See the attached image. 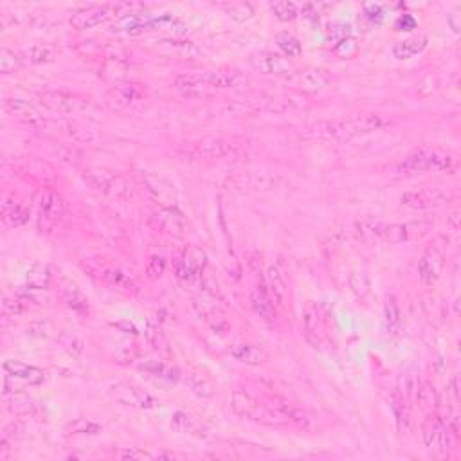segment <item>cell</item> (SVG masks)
<instances>
[{"mask_svg": "<svg viewBox=\"0 0 461 461\" xmlns=\"http://www.w3.org/2000/svg\"><path fill=\"white\" fill-rule=\"evenodd\" d=\"M207 265V255L195 245L186 247L175 262V276L182 283H191L200 278Z\"/></svg>", "mask_w": 461, "mask_h": 461, "instance_id": "12", "label": "cell"}, {"mask_svg": "<svg viewBox=\"0 0 461 461\" xmlns=\"http://www.w3.org/2000/svg\"><path fill=\"white\" fill-rule=\"evenodd\" d=\"M136 355H137L136 344L130 341H124V342H121V346L117 348L115 358H117V362H128V361H132V358H136Z\"/></svg>", "mask_w": 461, "mask_h": 461, "instance_id": "53", "label": "cell"}, {"mask_svg": "<svg viewBox=\"0 0 461 461\" xmlns=\"http://www.w3.org/2000/svg\"><path fill=\"white\" fill-rule=\"evenodd\" d=\"M230 407L238 416L245 420L258 421L263 426H286L291 424L288 418L281 413L276 406H272L271 400L258 402L255 397L243 387H236L230 397Z\"/></svg>", "mask_w": 461, "mask_h": 461, "instance_id": "2", "label": "cell"}, {"mask_svg": "<svg viewBox=\"0 0 461 461\" xmlns=\"http://www.w3.org/2000/svg\"><path fill=\"white\" fill-rule=\"evenodd\" d=\"M4 404L9 413L18 414V416H36L38 414V406L31 398L22 397V395H4Z\"/></svg>", "mask_w": 461, "mask_h": 461, "instance_id": "33", "label": "cell"}, {"mask_svg": "<svg viewBox=\"0 0 461 461\" xmlns=\"http://www.w3.org/2000/svg\"><path fill=\"white\" fill-rule=\"evenodd\" d=\"M271 11L274 13V16L278 18V21L281 22H292L298 18L299 15V8L298 4H294V2H274V4H271Z\"/></svg>", "mask_w": 461, "mask_h": 461, "instance_id": "46", "label": "cell"}, {"mask_svg": "<svg viewBox=\"0 0 461 461\" xmlns=\"http://www.w3.org/2000/svg\"><path fill=\"white\" fill-rule=\"evenodd\" d=\"M457 168V161L453 153L440 148H427V171L433 173H447L454 175Z\"/></svg>", "mask_w": 461, "mask_h": 461, "instance_id": "26", "label": "cell"}, {"mask_svg": "<svg viewBox=\"0 0 461 461\" xmlns=\"http://www.w3.org/2000/svg\"><path fill=\"white\" fill-rule=\"evenodd\" d=\"M22 65H24V58L21 52H15L8 47L0 51V72L2 74H11V72L18 71Z\"/></svg>", "mask_w": 461, "mask_h": 461, "instance_id": "43", "label": "cell"}, {"mask_svg": "<svg viewBox=\"0 0 461 461\" xmlns=\"http://www.w3.org/2000/svg\"><path fill=\"white\" fill-rule=\"evenodd\" d=\"M58 341H60V344L64 346V350L67 351V354L71 355V357L78 358L81 354H83V350H85L83 342H81L78 337H74V335H71V334H62Z\"/></svg>", "mask_w": 461, "mask_h": 461, "instance_id": "47", "label": "cell"}, {"mask_svg": "<svg viewBox=\"0 0 461 461\" xmlns=\"http://www.w3.org/2000/svg\"><path fill=\"white\" fill-rule=\"evenodd\" d=\"M141 370L148 371V373H151V375H156V377L166 378V380H170V382H177L180 377V373L177 368L170 366V364H166V362H163V361L146 362L144 366H141Z\"/></svg>", "mask_w": 461, "mask_h": 461, "instance_id": "41", "label": "cell"}, {"mask_svg": "<svg viewBox=\"0 0 461 461\" xmlns=\"http://www.w3.org/2000/svg\"><path fill=\"white\" fill-rule=\"evenodd\" d=\"M4 371L8 375H11L13 378L24 380L29 386H40V384L45 382V378H47L44 370L31 366V364H25V362L22 361H15V358L4 361Z\"/></svg>", "mask_w": 461, "mask_h": 461, "instance_id": "21", "label": "cell"}, {"mask_svg": "<svg viewBox=\"0 0 461 461\" xmlns=\"http://www.w3.org/2000/svg\"><path fill=\"white\" fill-rule=\"evenodd\" d=\"M175 88L186 98H195V100H204V98H211L216 94L211 71L179 74L175 78Z\"/></svg>", "mask_w": 461, "mask_h": 461, "instance_id": "10", "label": "cell"}, {"mask_svg": "<svg viewBox=\"0 0 461 461\" xmlns=\"http://www.w3.org/2000/svg\"><path fill=\"white\" fill-rule=\"evenodd\" d=\"M156 49L161 54L171 56V58H182V60H189L200 54V49L197 44L189 40H179V38H161L156 42Z\"/></svg>", "mask_w": 461, "mask_h": 461, "instance_id": "22", "label": "cell"}, {"mask_svg": "<svg viewBox=\"0 0 461 461\" xmlns=\"http://www.w3.org/2000/svg\"><path fill=\"white\" fill-rule=\"evenodd\" d=\"M38 98H40L44 107L52 112H58V114H72V112L81 110L88 105V100L65 91H45L40 92Z\"/></svg>", "mask_w": 461, "mask_h": 461, "instance_id": "14", "label": "cell"}, {"mask_svg": "<svg viewBox=\"0 0 461 461\" xmlns=\"http://www.w3.org/2000/svg\"><path fill=\"white\" fill-rule=\"evenodd\" d=\"M137 4H100V6H87L78 11L72 13L71 25L78 31H87V29L98 28L105 24L110 18L117 15H127V9H134Z\"/></svg>", "mask_w": 461, "mask_h": 461, "instance_id": "5", "label": "cell"}, {"mask_svg": "<svg viewBox=\"0 0 461 461\" xmlns=\"http://www.w3.org/2000/svg\"><path fill=\"white\" fill-rule=\"evenodd\" d=\"M276 44H278L281 54L285 56V58H288V60H291V58H299V56L303 54L301 42L288 31L276 35Z\"/></svg>", "mask_w": 461, "mask_h": 461, "instance_id": "40", "label": "cell"}, {"mask_svg": "<svg viewBox=\"0 0 461 461\" xmlns=\"http://www.w3.org/2000/svg\"><path fill=\"white\" fill-rule=\"evenodd\" d=\"M416 402L420 404L421 409L426 411H434L438 406V395H436V390H434V386H431V384H420V386L416 387Z\"/></svg>", "mask_w": 461, "mask_h": 461, "instance_id": "44", "label": "cell"}, {"mask_svg": "<svg viewBox=\"0 0 461 461\" xmlns=\"http://www.w3.org/2000/svg\"><path fill=\"white\" fill-rule=\"evenodd\" d=\"M427 44H429V38L426 35L409 36L393 45V56L397 60H411L413 56L420 54L427 47Z\"/></svg>", "mask_w": 461, "mask_h": 461, "instance_id": "28", "label": "cell"}, {"mask_svg": "<svg viewBox=\"0 0 461 461\" xmlns=\"http://www.w3.org/2000/svg\"><path fill=\"white\" fill-rule=\"evenodd\" d=\"M400 175H418L427 171V148H418L397 166Z\"/></svg>", "mask_w": 461, "mask_h": 461, "instance_id": "31", "label": "cell"}, {"mask_svg": "<svg viewBox=\"0 0 461 461\" xmlns=\"http://www.w3.org/2000/svg\"><path fill=\"white\" fill-rule=\"evenodd\" d=\"M85 179H88L91 186L98 191H103V193H115V187H117V177L110 175L108 171L98 170V171H88Z\"/></svg>", "mask_w": 461, "mask_h": 461, "instance_id": "39", "label": "cell"}, {"mask_svg": "<svg viewBox=\"0 0 461 461\" xmlns=\"http://www.w3.org/2000/svg\"><path fill=\"white\" fill-rule=\"evenodd\" d=\"M213 85L216 92L220 91H233L242 92L251 87V78L243 74L238 69H220V71H211Z\"/></svg>", "mask_w": 461, "mask_h": 461, "instance_id": "20", "label": "cell"}, {"mask_svg": "<svg viewBox=\"0 0 461 461\" xmlns=\"http://www.w3.org/2000/svg\"><path fill=\"white\" fill-rule=\"evenodd\" d=\"M328 81H330V76L326 74L325 71H321V69H312V71H306L303 72V74H299L298 85L306 94H314V92L325 88L326 85H328Z\"/></svg>", "mask_w": 461, "mask_h": 461, "instance_id": "34", "label": "cell"}, {"mask_svg": "<svg viewBox=\"0 0 461 461\" xmlns=\"http://www.w3.org/2000/svg\"><path fill=\"white\" fill-rule=\"evenodd\" d=\"M400 306H398L397 299L391 296V298H387L386 303H384V321H386L387 330H390L391 334H397V332L400 330Z\"/></svg>", "mask_w": 461, "mask_h": 461, "instance_id": "42", "label": "cell"}, {"mask_svg": "<svg viewBox=\"0 0 461 461\" xmlns=\"http://www.w3.org/2000/svg\"><path fill=\"white\" fill-rule=\"evenodd\" d=\"M65 215V200L58 191L44 187L38 199V230L49 233Z\"/></svg>", "mask_w": 461, "mask_h": 461, "instance_id": "7", "label": "cell"}, {"mask_svg": "<svg viewBox=\"0 0 461 461\" xmlns=\"http://www.w3.org/2000/svg\"><path fill=\"white\" fill-rule=\"evenodd\" d=\"M193 306H195L199 317L206 322L207 328H209L213 334L222 335V337H226V335L229 334L230 332L229 319H227L223 308L218 305V301H216L213 296L209 294L199 296V298H195Z\"/></svg>", "mask_w": 461, "mask_h": 461, "instance_id": "8", "label": "cell"}, {"mask_svg": "<svg viewBox=\"0 0 461 461\" xmlns=\"http://www.w3.org/2000/svg\"><path fill=\"white\" fill-rule=\"evenodd\" d=\"M386 226V222H382V220L375 218V216H366V218L357 222V233L366 242H377V240H384Z\"/></svg>", "mask_w": 461, "mask_h": 461, "instance_id": "35", "label": "cell"}, {"mask_svg": "<svg viewBox=\"0 0 461 461\" xmlns=\"http://www.w3.org/2000/svg\"><path fill=\"white\" fill-rule=\"evenodd\" d=\"M249 64L262 74H276V76H285L294 72V65L288 58H285L279 52L272 51H258L255 54H251Z\"/></svg>", "mask_w": 461, "mask_h": 461, "instance_id": "13", "label": "cell"}, {"mask_svg": "<svg viewBox=\"0 0 461 461\" xmlns=\"http://www.w3.org/2000/svg\"><path fill=\"white\" fill-rule=\"evenodd\" d=\"M364 15L368 21L380 22L384 16V8L380 4H364Z\"/></svg>", "mask_w": 461, "mask_h": 461, "instance_id": "55", "label": "cell"}, {"mask_svg": "<svg viewBox=\"0 0 461 461\" xmlns=\"http://www.w3.org/2000/svg\"><path fill=\"white\" fill-rule=\"evenodd\" d=\"M265 285H267V292L271 296L272 303L276 306H283L285 305V298H286V281L285 276L281 274L278 265H271L267 269V276H265Z\"/></svg>", "mask_w": 461, "mask_h": 461, "instance_id": "27", "label": "cell"}, {"mask_svg": "<svg viewBox=\"0 0 461 461\" xmlns=\"http://www.w3.org/2000/svg\"><path fill=\"white\" fill-rule=\"evenodd\" d=\"M156 223L163 233L175 236V238H182L187 233V220L184 216L182 211L177 207H163L156 213Z\"/></svg>", "mask_w": 461, "mask_h": 461, "instance_id": "19", "label": "cell"}, {"mask_svg": "<svg viewBox=\"0 0 461 461\" xmlns=\"http://www.w3.org/2000/svg\"><path fill=\"white\" fill-rule=\"evenodd\" d=\"M81 269L91 276L95 281L110 285L117 291H124L128 294H137L139 286L127 272L121 269L119 265L108 262L107 258H100V256H92V258H85L81 262Z\"/></svg>", "mask_w": 461, "mask_h": 461, "instance_id": "3", "label": "cell"}, {"mask_svg": "<svg viewBox=\"0 0 461 461\" xmlns=\"http://www.w3.org/2000/svg\"><path fill=\"white\" fill-rule=\"evenodd\" d=\"M146 85L124 83L117 87V100L124 107H134L146 100Z\"/></svg>", "mask_w": 461, "mask_h": 461, "instance_id": "36", "label": "cell"}, {"mask_svg": "<svg viewBox=\"0 0 461 461\" xmlns=\"http://www.w3.org/2000/svg\"><path fill=\"white\" fill-rule=\"evenodd\" d=\"M117 328H123L124 330V334H132V335H136L137 334V330H136V326L134 325H128V322H117Z\"/></svg>", "mask_w": 461, "mask_h": 461, "instance_id": "58", "label": "cell"}, {"mask_svg": "<svg viewBox=\"0 0 461 461\" xmlns=\"http://www.w3.org/2000/svg\"><path fill=\"white\" fill-rule=\"evenodd\" d=\"M447 22H449L450 29H453V33H460V28H461V21H460V15H457V11H453L450 15H447Z\"/></svg>", "mask_w": 461, "mask_h": 461, "instance_id": "57", "label": "cell"}, {"mask_svg": "<svg viewBox=\"0 0 461 461\" xmlns=\"http://www.w3.org/2000/svg\"><path fill=\"white\" fill-rule=\"evenodd\" d=\"M227 13H229L230 18H235L238 22H245L251 21L252 16H255V8L251 4H247V2H238V4H230L227 8Z\"/></svg>", "mask_w": 461, "mask_h": 461, "instance_id": "48", "label": "cell"}, {"mask_svg": "<svg viewBox=\"0 0 461 461\" xmlns=\"http://www.w3.org/2000/svg\"><path fill=\"white\" fill-rule=\"evenodd\" d=\"M164 271H166V259L163 256H151L150 262L146 265V276L150 279L163 278Z\"/></svg>", "mask_w": 461, "mask_h": 461, "instance_id": "49", "label": "cell"}, {"mask_svg": "<svg viewBox=\"0 0 461 461\" xmlns=\"http://www.w3.org/2000/svg\"><path fill=\"white\" fill-rule=\"evenodd\" d=\"M454 199L450 191L441 187H421V189H409L400 197L402 206L411 209H429V207H440L449 204Z\"/></svg>", "mask_w": 461, "mask_h": 461, "instance_id": "11", "label": "cell"}, {"mask_svg": "<svg viewBox=\"0 0 461 461\" xmlns=\"http://www.w3.org/2000/svg\"><path fill=\"white\" fill-rule=\"evenodd\" d=\"M65 433L71 436V434H91V436H95V434L101 433V426H98L95 421L87 420V418H78V420L71 421L67 427H65Z\"/></svg>", "mask_w": 461, "mask_h": 461, "instance_id": "45", "label": "cell"}, {"mask_svg": "<svg viewBox=\"0 0 461 461\" xmlns=\"http://www.w3.org/2000/svg\"><path fill=\"white\" fill-rule=\"evenodd\" d=\"M303 334L306 342L315 350H321L325 346V319L319 306L312 301L305 306L303 312Z\"/></svg>", "mask_w": 461, "mask_h": 461, "instance_id": "15", "label": "cell"}, {"mask_svg": "<svg viewBox=\"0 0 461 461\" xmlns=\"http://www.w3.org/2000/svg\"><path fill=\"white\" fill-rule=\"evenodd\" d=\"M384 121L378 114L366 112L357 114L354 117H337L332 121H319V123L306 127L303 136L310 139H326V141H350L354 137L371 134V132L382 128Z\"/></svg>", "mask_w": 461, "mask_h": 461, "instance_id": "1", "label": "cell"}, {"mask_svg": "<svg viewBox=\"0 0 461 461\" xmlns=\"http://www.w3.org/2000/svg\"><path fill=\"white\" fill-rule=\"evenodd\" d=\"M35 299L28 294H6L2 299V312L6 317H18V315L25 314L33 308Z\"/></svg>", "mask_w": 461, "mask_h": 461, "instance_id": "32", "label": "cell"}, {"mask_svg": "<svg viewBox=\"0 0 461 461\" xmlns=\"http://www.w3.org/2000/svg\"><path fill=\"white\" fill-rule=\"evenodd\" d=\"M51 322H49L47 319H38V321H33L31 325L28 326V335H31V337L47 339L49 335H51Z\"/></svg>", "mask_w": 461, "mask_h": 461, "instance_id": "50", "label": "cell"}, {"mask_svg": "<svg viewBox=\"0 0 461 461\" xmlns=\"http://www.w3.org/2000/svg\"><path fill=\"white\" fill-rule=\"evenodd\" d=\"M251 306L255 314L263 321H274L276 319V305L267 292L265 283H258L251 291Z\"/></svg>", "mask_w": 461, "mask_h": 461, "instance_id": "25", "label": "cell"}, {"mask_svg": "<svg viewBox=\"0 0 461 461\" xmlns=\"http://www.w3.org/2000/svg\"><path fill=\"white\" fill-rule=\"evenodd\" d=\"M31 207L15 197H6L2 202V222L8 227H22L29 222Z\"/></svg>", "mask_w": 461, "mask_h": 461, "instance_id": "23", "label": "cell"}, {"mask_svg": "<svg viewBox=\"0 0 461 461\" xmlns=\"http://www.w3.org/2000/svg\"><path fill=\"white\" fill-rule=\"evenodd\" d=\"M443 267H445V255L436 247H431L418 262V276L426 285H433L440 279Z\"/></svg>", "mask_w": 461, "mask_h": 461, "instance_id": "18", "label": "cell"}, {"mask_svg": "<svg viewBox=\"0 0 461 461\" xmlns=\"http://www.w3.org/2000/svg\"><path fill=\"white\" fill-rule=\"evenodd\" d=\"M179 153L195 161H227L235 159L240 153V146L233 141L204 137L200 141H191L179 146Z\"/></svg>", "mask_w": 461, "mask_h": 461, "instance_id": "4", "label": "cell"}, {"mask_svg": "<svg viewBox=\"0 0 461 461\" xmlns=\"http://www.w3.org/2000/svg\"><path fill=\"white\" fill-rule=\"evenodd\" d=\"M115 457H119V460H153L156 454H150L143 449H137V447H124V449L115 453Z\"/></svg>", "mask_w": 461, "mask_h": 461, "instance_id": "51", "label": "cell"}, {"mask_svg": "<svg viewBox=\"0 0 461 461\" xmlns=\"http://www.w3.org/2000/svg\"><path fill=\"white\" fill-rule=\"evenodd\" d=\"M395 28H397V31H411V29L416 28V21L411 15H404L398 18Z\"/></svg>", "mask_w": 461, "mask_h": 461, "instance_id": "56", "label": "cell"}, {"mask_svg": "<svg viewBox=\"0 0 461 461\" xmlns=\"http://www.w3.org/2000/svg\"><path fill=\"white\" fill-rule=\"evenodd\" d=\"M186 384L189 387L191 393H195L200 398H211L215 395V384L209 380L200 371H191L186 377Z\"/></svg>", "mask_w": 461, "mask_h": 461, "instance_id": "37", "label": "cell"}, {"mask_svg": "<svg viewBox=\"0 0 461 461\" xmlns=\"http://www.w3.org/2000/svg\"><path fill=\"white\" fill-rule=\"evenodd\" d=\"M229 354L235 361L242 362L245 366H263L269 361L267 351H263L258 346L249 344V342H238V344L230 346Z\"/></svg>", "mask_w": 461, "mask_h": 461, "instance_id": "24", "label": "cell"}, {"mask_svg": "<svg viewBox=\"0 0 461 461\" xmlns=\"http://www.w3.org/2000/svg\"><path fill=\"white\" fill-rule=\"evenodd\" d=\"M171 426L175 427V429L182 431V433H191V431H195V421H193V418L187 416L186 413H177L175 416H173V421H171Z\"/></svg>", "mask_w": 461, "mask_h": 461, "instance_id": "54", "label": "cell"}, {"mask_svg": "<svg viewBox=\"0 0 461 461\" xmlns=\"http://www.w3.org/2000/svg\"><path fill=\"white\" fill-rule=\"evenodd\" d=\"M433 229L431 223L414 222V223H387L384 230V240L390 243H407L420 240L429 235Z\"/></svg>", "mask_w": 461, "mask_h": 461, "instance_id": "16", "label": "cell"}, {"mask_svg": "<svg viewBox=\"0 0 461 461\" xmlns=\"http://www.w3.org/2000/svg\"><path fill=\"white\" fill-rule=\"evenodd\" d=\"M421 436L426 441V447L436 457H449L454 445V436L443 418L438 414H429L421 426Z\"/></svg>", "mask_w": 461, "mask_h": 461, "instance_id": "6", "label": "cell"}, {"mask_svg": "<svg viewBox=\"0 0 461 461\" xmlns=\"http://www.w3.org/2000/svg\"><path fill=\"white\" fill-rule=\"evenodd\" d=\"M148 337H150V342L153 344V348H156L157 351H161V354L164 355H170V348H168V341L166 337L163 335V332L157 330V328H148Z\"/></svg>", "mask_w": 461, "mask_h": 461, "instance_id": "52", "label": "cell"}, {"mask_svg": "<svg viewBox=\"0 0 461 461\" xmlns=\"http://www.w3.org/2000/svg\"><path fill=\"white\" fill-rule=\"evenodd\" d=\"M4 105V110L8 112L9 115H13L15 119H18L21 123L29 124V127H44V117L40 115L38 108L33 103H29L28 100H22V98H6L2 101Z\"/></svg>", "mask_w": 461, "mask_h": 461, "instance_id": "17", "label": "cell"}, {"mask_svg": "<svg viewBox=\"0 0 461 461\" xmlns=\"http://www.w3.org/2000/svg\"><path fill=\"white\" fill-rule=\"evenodd\" d=\"M60 298L64 305L71 308L72 312H78V314L88 312V299L85 298L83 292L80 291V286L76 285L74 281H65L60 286Z\"/></svg>", "mask_w": 461, "mask_h": 461, "instance_id": "29", "label": "cell"}, {"mask_svg": "<svg viewBox=\"0 0 461 461\" xmlns=\"http://www.w3.org/2000/svg\"><path fill=\"white\" fill-rule=\"evenodd\" d=\"M108 393L117 404L127 407H134V409H153L157 407V400L151 397L148 391L143 387L132 384V382H115L108 387Z\"/></svg>", "mask_w": 461, "mask_h": 461, "instance_id": "9", "label": "cell"}, {"mask_svg": "<svg viewBox=\"0 0 461 461\" xmlns=\"http://www.w3.org/2000/svg\"><path fill=\"white\" fill-rule=\"evenodd\" d=\"M22 58H24V62H28V64L31 65L49 64V62H52L56 58V49L47 44H36L31 45L29 49H25V51L22 52Z\"/></svg>", "mask_w": 461, "mask_h": 461, "instance_id": "38", "label": "cell"}, {"mask_svg": "<svg viewBox=\"0 0 461 461\" xmlns=\"http://www.w3.org/2000/svg\"><path fill=\"white\" fill-rule=\"evenodd\" d=\"M52 281V271L47 263H35L25 272V283L31 291H45Z\"/></svg>", "mask_w": 461, "mask_h": 461, "instance_id": "30", "label": "cell"}]
</instances>
